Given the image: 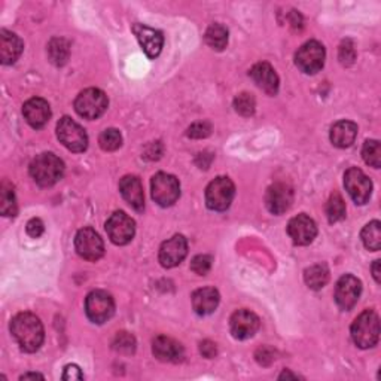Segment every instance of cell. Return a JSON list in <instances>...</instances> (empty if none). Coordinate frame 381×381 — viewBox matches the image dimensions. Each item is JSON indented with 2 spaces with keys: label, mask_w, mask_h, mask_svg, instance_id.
Segmentation results:
<instances>
[{
  "label": "cell",
  "mask_w": 381,
  "mask_h": 381,
  "mask_svg": "<svg viewBox=\"0 0 381 381\" xmlns=\"http://www.w3.org/2000/svg\"><path fill=\"white\" fill-rule=\"evenodd\" d=\"M49 61L56 66H64L71 57V44L63 38H54L48 44Z\"/></svg>",
  "instance_id": "26"
},
{
  "label": "cell",
  "mask_w": 381,
  "mask_h": 381,
  "mask_svg": "<svg viewBox=\"0 0 381 381\" xmlns=\"http://www.w3.org/2000/svg\"><path fill=\"white\" fill-rule=\"evenodd\" d=\"M304 280L310 289L319 290L329 282V270L325 264H316L304 271Z\"/></svg>",
  "instance_id": "27"
},
{
  "label": "cell",
  "mask_w": 381,
  "mask_h": 381,
  "mask_svg": "<svg viewBox=\"0 0 381 381\" xmlns=\"http://www.w3.org/2000/svg\"><path fill=\"white\" fill-rule=\"evenodd\" d=\"M249 76L253 79V82L265 91L268 96H275L279 91V76H277L275 71L270 63H256L249 72Z\"/></svg>",
  "instance_id": "19"
},
{
  "label": "cell",
  "mask_w": 381,
  "mask_h": 381,
  "mask_svg": "<svg viewBox=\"0 0 381 381\" xmlns=\"http://www.w3.org/2000/svg\"><path fill=\"white\" fill-rule=\"evenodd\" d=\"M357 136V126L352 121H338L331 128V142L337 148H350Z\"/></svg>",
  "instance_id": "25"
},
{
  "label": "cell",
  "mask_w": 381,
  "mask_h": 381,
  "mask_svg": "<svg viewBox=\"0 0 381 381\" xmlns=\"http://www.w3.org/2000/svg\"><path fill=\"white\" fill-rule=\"evenodd\" d=\"M340 61L342 66H352L356 60V49L352 41H342L340 45Z\"/></svg>",
  "instance_id": "37"
},
{
  "label": "cell",
  "mask_w": 381,
  "mask_h": 381,
  "mask_svg": "<svg viewBox=\"0 0 381 381\" xmlns=\"http://www.w3.org/2000/svg\"><path fill=\"white\" fill-rule=\"evenodd\" d=\"M59 141L72 152H83L88 148V136L72 118L64 116L57 124Z\"/></svg>",
  "instance_id": "8"
},
{
  "label": "cell",
  "mask_w": 381,
  "mask_h": 381,
  "mask_svg": "<svg viewBox=\"0 0 381 381\" xmlns=\"http://www.w3.org/2000/svg\"><path fill=\"white\" fill-rule=\"evenodd\" d=\"M112 345H113V350L119 353L131 355L136 350V338L128 332H118L115 335Z\"/></svg>",
  "instance_id": "35"
},
{
  "label": "cell",
  "mask_w": 381,
  "mask_h": 381,
  "mask_svg": "<svg viewBox=\"0 0 381 381\" xmlns=\"http://www.w3.org/2000/svg\"><path fill=\"white\" fill-rule=\"evenodd\" d=\"M344 186L356 204L363 205L370 201L372 194V182L360 168L352 167L345 171Z\"/></svg>",
  "instance_id": "10"
},
{
  "label": "cell",
  "mask_w": 381,
  "mask_h": 381,
  "mask_svg": "<svg viewBox=\"0 0 381 381\" xmlns=\"http://www.w3.org/2000/svg\"><path fill=\"white\" fill-rule=\"evenodd\" d=\"M23 115L27 121V124L33 128H42L48 124L51 118V108L49 103L44 98L34 97L24 103L23 106Z\"/></svg>",
  "instance_id": "21"
},
{
  "label": "cell",
  "mask_w": 381,
  "mask_h": 381,
  "mask_svg": "<svg viewBox=\"0 0 381 381\" xmlns=\"http://www.w3.org/2000/svg\"><path fill=\"white\" fill-rule=\"evenodd\" d=\"M26 230H27V234H29L30 237L38 238V237H41V235L44 234V231H45V225H44V222H42L39 218H33V219H30V220L27 222Z\"/></svg>",
  "instance_id": "39"
},
{
  "label": "cell",
  "mask_w": 381,
  "mask_h": 381,
  "mask_svg": "<svg viewBox=\"0 0 381 381\" xmlns=\"http://www.w3.org/2000/svg\"><path fill=\"white\" fill-rule=\"evenodd\" d=\"M29 378H39V380H44L45 377L42 374H38V372H27L24 375L20 377V380H29Z\"/></svg>",
  "instance_id": "45"
},
{
  "label": "cell",
  "mask_w": 381,
  "mask_h": 381,
  "mask_svg": "<svg viewBox=\"0 0 381 381\" xmlns=\"http://www.w3.org/2000/svg\"><path fill=\"white\" fill-rule=\"evenodd\" d=\"M160 142H155V143H151L148 148H146V152H145V157L149 158V160H158L161 157V149L157 151V148H160Z\"/></svg>",
  "instance_id": "43"
},
{
  "label": "cell",
  "mask_w": 381,
  "mask_h": 381,
  "mask_svg": "<svg viewBox=\"0 0 381 381\" xmlns=\"http://www.w3.org/2000/svg\"><path fill=\"white\" fill-rule=\"evenodd\" d=\"M188 255V241L183 235H173L160 248V263L164 268L178 267Z\"/></svg>",
  "instance_id": "16"
},
{
  "label": "cell",
  "mask_w": 381,
  "mask_h": 381,
  "mask_svg": "<svg viewBox=\"0 0 381 381\" xmlns=\"http://www.w3.org/2000/svg\"><path fill=\"white\" fill-rule=\"evenodd\" d=\"M98 145L103 151L113 152L123 145V136L116 128H106L98 137Z\"/></svg>",
  "instance_id": "32"
},
{
  "label": "cell",
  "mask_w": 381,
  "mask_h": 381,
  "mask_svg": "<svg viewBox=\"0 0 381 381\" xmlns=\"http://www.w3.org/2000/svg\"><path fill=\"white\" fill-rule=\"evenodd\" d=\"M121 195L133 207L136 212H143L145 194L141 179L137 176H124L119 182Z\"/></svg>",
  "instance_id": "22"
},
{
  "label": "cell",
  "mask_w": 381,
  "mask_h": 381,
  "mask_svg": "<svg viewBox=\"0 0 381 381\" xmlns=\"http://www.w3.org/2000/svg\"><path fill=\"white\" fill-rule=\"evenodd\" d=\"M255 97L249 93H241L234 98V109L241 116H252L255 113Z\"/></svg>",
  "instance_id": "34"
},
{
  "label": "cell",
  "mask_w": 381,
  "mask_h": 381,
  "mask_svg": "<svg viewBox=\"0 0 381 381\" xmlns=\"http://www.w3.org/2000/svg\"><path fill=\"white\" fill-rule=\"evenodd\" d=\"M288 380V378H293V380H297V378H301L298 374H292L290 371H283L280 375H279V380Z\"/></svg>",
  "instance_id": "46"
},
{
  "label": "cell",
  "mask_w": 381,
  "mask_h": 381,
  "mask_svg": "<svg viewBox=\"0 0 381 381\" xmlns=\"http://www.w3.org/2000/svg\"><path fill=\"white\" fill-rule=\"evenodd\" d=\"M293 203V189L285 182H277L267 189L265 205L270 213L283 215Z\"/></svg>",
  "instance_id": "13"
},
{
  "label": "cell",
  "mask_w": 381,
  "mask_h": 381,
  "mask_svg": "<svg viewBox=\"0 0 381 381\" xmlns=\"http://www.w3.org/2000/svg\"><path fill=\"white\" fill-rule=\"evenodd\" d=\"M0 212H2L4 216H12V218L19 213L15 190L8 181H4L2 188H0Z\"/></svg>",
  "instance_id": "28"
},
{
  "label": "cell",
  "mask_w": 381,
  "mask_h": 381,
  "mask_svg": "<svg viewBox=\"0 0 381 381\" xmlns=\"http://www.w3.org/2000/svg\"><path fill=\"white\" fill-rule=\"evenodd\" d=\"M362 241L363 246L368 250L378 252L381 249V223L378 220H372L368 225H365V228L362 230Z\"/></svg>",
  "instance_id": "30"
},
{
  "label": "cell",
  "mask_w": 381,
  "mask_h": 381,
  "mask_svg": "<svg viewBox=\"0 0 381 381\" xmlns=\"http://www.w3.org/2000/svg\"><path fill=\"white\" fill-rule=\"evenodd\" d=\"M212 134V124L207 121H201V123H194L186 131V136L190 138H205Z\"/></svg>",
  "instance_id": "38"
},
{
  "label": "cell",
  "mask_w": 381,
  "mask_h": 381,
  "mask_svg": "<svg viewBox=\"0 0 381 381\" xmlns=\"http://www.w3.org/2000/svg\"><path fill=\"white\" fill-rule=\"evenodd\" d=\"M326 216L331 223L340 222L345 218V203L338 193H334L326 204Z\"/></svg>",
  "instance_id": "31"
},
{
  "label": "cell",
  "mask_w": 381,
  "mask_h": 381,
  "mask_svg": "<svg viewBox=\"0 0 381 381\" xmlns=\"http://www.w3.org/2000/svg\"><path fill=\"white\" fill-rule=\"evenodd\" d=\"M200 352L204 357L207 359H212L216 356L218 353V347H216V344L213 341H209V340H205L200 344Z\"/></svg>",
  "instance_id": "41"
},
{
  "label": "cell",
  "mask_w": 381,
  "mask_h": 381,
  "mask_svg": "<svg viewBox=\"0 0 381 381\" xmlns=\"http://www.w3.org/2000/svg\"><path fill=\"white\" fill-rule=\"evenodd\" d=\"M75 249L85 261L96 263L105 255V243L93 228H82L75 237Z\"/></svg>",
  "instance_id": "11"
},
{
  "label": "cell",
  "mask_w": 381,
  "mask_h": 381,
  "mask_svg": "<svg viewBox=\"0 0 381 381\" xmlns=\"http://www.w3.org/2000/svg\"><path fill=\"white\" fill-rule=\"evenodd\" d=\"M106 233L113 245L126 246L136 234V223L127 213L115 212L106 222Z\"/></svg>",
  "instance_id": "12"
},
{
  "label": "cell",
  "mask_w": 381,
  "mask_h": 381,
  "mask_svg": "<svg viewBox=\"0 0 381 381\" xmlns=\"http://www.w3.org/2000/svg\"><path fill=\"white\" fill-rule=\"evenodd\" d=\"M11 334L26 353L38 352L45 340L44 325L31 313H20L11 320Z\"/></svg>",
  "instance_id": "1"
},
{
  "label": "cell",
  "mask_w": 381,
  "mask_h": 381,
  "mask_svg": "<svg viewBox=\"0 0 381 381\" xmlns=\"http://www.w3.org/2000/svg\"><path fill=\"white\" fill-rule=\"evenodd\" d=\"M255 356H256L258 363H261L263 367H268V365H271V363L275 360V353L270 347H261V349H259L256 352Z\"/></svg>",
  "instance_id": "40"
},
{
  "label": "cell",
  "mask_w": 381,
  "mask_h": 381,
  "mask_svg": "<svg viewBox=\"0 0 381 381\" xmlns=\"http://www.w3.org/2000/svg\"><path fill=\"white\" fill-rule=\"evenodd\" d=\"M288 234L295 245L307 246L310 243H313V240L318 235L316 222L304 213L298 215L289 220Z\"/></svg>",
  "instance_id": "15"
},
{
  "label": "cell",
  "mask_w": 381,
  "mask_h": 381,
  "mask_svg": "<svg viewBox=\"0 0 381 381\" xmlns=\"http://www.w3.org/2000/svg\"><path fill=\"white\" fill-rule=\"evenodd\" d=\"M152 353L161 362L176 363L183 359L185 350H183V345L179 341L166 337V335H160L152 342Z\"/></svg>",
  "instance_id": "20"
},
{
  "label": "cell",
  "mask_w": 381,
  "mask_h": 381,
  "mask_svg": "<svg viewBox=\"0 0 381 381\" xmlns=\"http://www.w3.org/2000/svg\"><path fill=\"white\" fill-rule=\"evenodd\" d=\"M220 301L219 292L215 288H201L193 293V307L200 316L212 315Z\"/></svg>",
  "instance_id": "24"
},
{
  "label": "cell",
  "mask_w": 381,
  "mask_h": 381,
  "mask_svg": "<svg viewBox=\"0 0 381 381\" xmlns=\"http://www.w3.org/2000/svg\"><path fill=\"white\" fill-rule=\"evenodd\" d=\"M325 59H326L325 46L318 41H308L295 54V64L301 72L307 75H315L319 71H322Z\"/></svg>",
  "instance_id": "9"
},
{
  "label": "cell",
  "mask_w": 381,
  "mask_h": 381,
  "mask_svg": "<svg viewBox=\"0 0 381 381\" xmlns=\"http://www.w3.org/2000/svg\"><path fill=\"white\" fill-rule=\"evenodd\" d=\"M85 313L93 323L101 325L108 322L115 313L112 295L105 290H93L85 300Z\"/></svg>",
  "instance_id": "7"
},
{
  "label": "cell",
  "mask_w": 381,
  "mask_h": 381,
  "mask_svg": "<svg viewBox=\"0 0 381 381\" xmlns=\"http://www.w3.org/2000/svg\"><path fill=\"white\" fill-rule=\"evenodd\" d=\"M352 338L359 349H371L380 340V319L372 310L360 313L352 325Z\"/></svg>",
  "instance_id": "3"
},
{
  "label": "cell",
  "mask_w": 381,
  "mask_h": 381,
  "mask_svg": "<svg viewBox=\"0 0 381 381\" xmlns=\"http://www.w3.org/2000/svg\"><path fill=\"white\" fill-rule=\"evenodd\" d=\"M213 259L209 255H197L193 261H190V270L198 275H205L212 268Z\"/></svg>",
  "instance_id": "36"
},
{
  "label": "cell",
  "mask_w": 381,
  "mask_h": 381,
  "mask_svg": "<svg viewBox=\"0 0 381 381\" xmlns=\"http://www.w3.org/2000/svg\"><path fill=\"white\" fill-rule=\"evenodd\" d=\"M109 106L108 96L98 88H86L75 100V111L85 119H97Z\"/></svg>",
  "instance_id": "5"
},
{
  "label": "cell",
  "mask_w": 381,
  "mask_h": 381,
  "mask_svg": "<svg viewBox=\"0 0 381 381\" xmlns=\"http://www.w3.org/2000/svg\"><path fill=\"white\" fill-rule=\"evenodd\" d=\"M205 44L216 51H223L228 45V30L222 24H212L204 34Z\"/></svg>",
  "instance_id": "29"
},
{
  "label": "cell",
  "mask_w": 381,
  "mask_h": 381,
  "mask_svg": "<svg viewBox=\"0 0 381 381\" xmlns=\"http://www.w3.org/2000/svg\"><path fill=\"white\" fill-rule=\"evenodd\" d=\"M23 49L24 44L15 33L8 30L0 31V60L4 64H14L20 59Z\"/></svg>",
  "instance_id": "23"
},
{
  "label": "cell",
  "mask_w": 381,
  "mask_h": 381,
  "mask_svg": "<svg viewBox=\"0 0 381 381\" xmlns=\"http://www.w3.org/2000/svg\"><path fill=\"white\" fill-rule=\"evenodd\" d=\"M133 33L149 59H155L160 56L164 45V36L160 30H155L145 24L136 23L133 26Z\"/></svg>",
  "instance_id": "18"
},
{
  "label": "cell",
  "mask_w": 381,
  "mask_h": 381,
  "mask_svg": "<svg viewBox=\"0 0 381 381\" xmlns=\"http://www.w3.org/2000/svg\"><path fill=\"white\" fill-rule=\"evenodd\" d=\"M63 380H83V374L78 365H67L64 368Z\"/></svg>",
  "instance_id": "42"
},
{
  "label": "cell",
  "mask_w": 381,
  "mask_h": 381,
  "mask_svg": "<svg viewBox=\"0 0 381 381\" xmlns=\"http://www.w3.org/2000/svg\"><path fill=\"white\" fill-rule=\"evenodd\" d=\"M362 293V283L357 277L345 274L337 283L335 288V303L341 310H352Z\"/></svg>",
  "instance_id": "14"
},
{
  "label": "cell",
  "mask_w": 381,
  "mask_h": 381,
  "mask_svg": "<svg viewBox=\"0 0 381 381\" xmlns=\"http://www.w3.org/2000/svg\"><path fill=\"white\" fill-rule=\"evenodd\" d=\"M381 261H378V259H377V261H374V264H372V275H374V279H375V282L380 285L381 283Z\"/></svg>",
  "instance_id": "44"
},
{
  "label": "cell",
  "mask_w": 381,
  "mask_h": 381,
  "mask_svg": "<svg viewBox=\"0 0 381 381\" xmlns=\"http://www.w3.org/2000/svg\"><path fill=\"white\" fill-rule=\"evenodd\" d=\"M235 195V186L230 178H216L205 189V204L210 210L223 212L231 205Z\"/></svg>",
  "instance_id": "4"
},
{
  "label": "cell",
  "mask_w": 381,
  "mask_h": 381,
  "mask_svg": "<svg viewBox=\"0 0 381 381\" xmlns=\"http://www.w3.org/2000/svg\"><path fill=\"white\" fill-rule=\"evenodd\" d=\"M259 326H261L259 318L255 313H252L250 310H245V308L237 310L230 320L231 334L237 340L252 338L258 332Z\"/></svg>",
  "instance_id": "17"
},
{
  "label": "cell",
  "mask_w": 381,
  "mask_h": 381,
  "mask_svg": "<svg viewBox=\"0 0 381 381\" xmlns=\"http://www.w3.org/2000/svg\"><path fill=\"white\" fill-rule=\"evenodd\" d=\"M64 163L54 153H41L30 164V176L42 188L54 186L64 175Z\"/></svg>",
  "instance_id": "2"
},
{
  "label": "cell",
  "mask_w": 381,
  "mask_h": 381,
  "mask_svg": "<svg viewBox=\"0 0 381 381\" xmlns=\"http://www.w3.org/2000/svg\"><path fill=\"white\" fill-rule=\"evenodd\" d=\"M362 157L368 166L380 168L381 166V145L378 141H367L362 149Z\"/></svg>",
  "instance_id": "33"
},
{
  "label": "cell",
  "mask_w": 381,
  "mask_h": 381,
  "mask_svg": "<svg viewBox=\"0 0 381 381\" xmlns=\"http://www.w3.org/2000/svg\"><path fill=\"white\" fill-rule=\"evenodd\" d=\"M151 189L152 198L161 207L173 205L181 197L179 181L167 173H157L151 181Z\"/></svg>",
  "instance_id": "6"
}]
</instances>
